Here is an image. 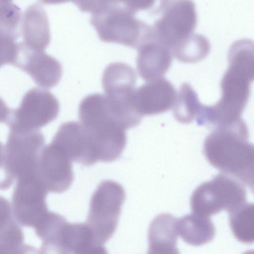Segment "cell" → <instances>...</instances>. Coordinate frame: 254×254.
Instances as JSON below:
<instances>
[{
    "instance_id": "obj_1",
    "label": "cell",
    "mask_w": 254,
    "mask_h": 254,
    "mask_svg": "<svg viewBox=\"0 0 254 254\" xmlns=\"http://www.w3.org/2000/svg\"><path fill=\"white\" fill-rule=\"evenodd\" d=\"M254 43L249 39H241L231 45L228 67L220 83L221 98L212 106L202 105L196 117L198 124L217 127L241 118L254 80Z\"/></svg>"
},
{
    "instance_id": "obj_2",
    "label": "cell",
    "mask_w": 254,
    "mask_h": 254,
    "mask_svg": "<svg viewBox=\"0 0 254 254\" xmlns=\"http://www.w3.org/2000/svg\"><path fill=\"white\" fill-rule=\"evenodd\" d=\"M241 118L217 127L205 138L203 152L208 162L253 190L254 147Z\"/></svg>"
},
{
    "instance_id": "obj_3",
    "label": "cell",
    "mask_w": 254,
    "mask_h": 254,
    "mask_svg": "<svg viewBox=\"0 0 254 254\" xmlns=\"http://www.w3.org/2000/svg\"><path fill=\"white\" fill-rule=\"evenodd\" d=\"M78 117L90 139L97 162L117 160L127 144L126 129L113 116L105 95L91 94L83 98Z\"/></svg>"
},
{
    "instance_id": "obj_4",
    "label": "cell",
    "mask_w": 254,
    "mask_h": 254,
    "mask_svg": "<svg viewBox=\"0 0 254 254\" xmlns=\"http://www.w3.org/2000/svg\"><path fill=\"white\" fill-rule=\"evenodd\" d=\"M102 81L108 107L115 119L126 129L138 126L142 116L134 105L136 82L134 69L123 63L110 64L104 71Z\"/></svg>"
},
{
    "instance_id": "obj_5",
    "label": "cell",
    "mask_w": 254,
    "mask_h": 254,
    "mask_svg": "<svg viewBox=\"0 0 254 254\" xmlns=\"http://www.w3.org/2000/svg\"><path fill=\"white\" fill-rule=\"evenodd\" d=\"M126 198L123 187L112 180H105L93 194L86 224L96 243L104 247L114 235Z\"/></svg>"
},
{
    "instance_id": "obj_6",
    "label": "cell",
    "mask_w": 254,
    "mask_h": 254,
    "mask_svg": "<svg viewBox=\"0 0 254 254\" xmlns=\"http://www.w3.org/2000/svg\"><path fill=\"white\" fill-rule=\"evenodd\" d=\"M246 198L244 185L222 173L200 185L192 194L190 204L192 213L209 217L223 210L229 212L246 202Z\"/></svg>"
},
{
    "instance_id": "obj_7",
    "label": "cell",
    "mask_w": 254,
    "mask_h": 254,
    "mask_svg": "<svg viewBox=\"0 0 254 254\" xmlns=\"http://www.w3.org/2000/svg\"><path fill=\"white\" fill-rule=\"evenodd\" d=\"M60 109L59 102L52 92L33 87L23 95L18 107L10 110L5 124L10 130H38L54 121Z\"/></svg>"
},
{
    "instance_id": "obj_8",
    "label": "cell",
    "mask_w": 254,
    "mask_h": 254,
    "mask_svg": "<svg viewBox=\"0 0 254 254\" xmlns=\"http://www.w3.org/2000/svg\"><path fill=\"white\" fill-rule=\"evenodd\" d=\"M161 17L155 24V33L171 52L193 34L197 23L192 0H161Z\"/></svg>"
},
{
    "instance_id": "obj_9",
    "label": "cell",
    "mask_w": 254,
    "mask_h": 254,
    "mask_svg": "<svg viewBox=\"0 0 254 254\" xmlns=\"http://www.w3.org/2000/svg\"><path fill=\"white\" fill-rule=\"evenodd\" d=\"M45 139L39 130H10L4 146L5 165L8 174L14 179L37 173Z\"/></svg>"
},
{
    "instance_id": "obj_10",
    "label": "cell",
    "mask_w": 254,
    "mask_h": 254,
    "mask_svg": "<svg viewBox=\"0 0 254 254\" xmlns=\"http://www.w3.org/2000/svg\"><path fill=\"white\" fill-rule=\"evenodd\" d=\"M48 191L37 173L17 179L12 194V210L21 225L34 229L49 212Z\"/></svg>"
},
{
    "instance_id": "obj_11",
    "label": "cell",
    "mask_w": 254,
    "mask_h": 254,
    "mask_svg": "<svg viewBox=\"0 0 254 254\" xmlns=\"http://www.w3.org/2000/svg\"><path fill=\"white\" fill-rule=\"evenodd\" d=\"M72 162L53 142L44 146L37 174L48 192L60 193L69 189L74 178Z\"/></svg>"
},
{
    "instance_id": "obj_12",
    "label": "cell",
    "mask_w": 254,
    "mask_h": 254,
    "mask_svg": "<svg viewBox=\"0 0 254 254\" xmlns=\"http://www.w3.org/2000/svg\"><path fill=\"white\" fill-rule=\"evenodd\" d=\"M176 96V91L173 85L162 77L148 81L135 89L134 105L142 116L155 115L172 108Z\"/></svg>"
},
{
    "instance_id": "obj_13",
    "label": "cell",
    "mask_w": 254,
    "mask_h": 254,
    "mask_svg": "<svg viewBox=\"0 0 254 254\" xmlns=\"http://www.w3.org/2000/svg\"><path fill=\"white\" fill-rule=\"evenodd\" d=\"M52 141L72 161L84 166L97 162L89 135L81 123L75 121L63 123Z\"/></svg>"
},
{
    "instance_id": "obj_14",
    "label": "cell",
    "mask_w": 254,
    "mask_h": 254,
    "mask_svg": "<svg viewBox=\"0 0 254 254\" xmlns=\"http://www.w3.org/2000/svg\"><path fill=\"white\" fill-rule=\"evenodd\" d=\"M14 66L30 75L38 85L45 88L57 85L63 72L62 66L56 59L42 51L27 49L19 52Z\"/></svg>"
},
{
    "instance_id": "obj_15",
    "label": "cell",
    "mask_w": 254,
    "mask_h": 254,
    "mask_svg": "<svg viewBox=\"0 0 254 254\" xmlns=\"http://www.w3.org/2000/svg\"><path fill=\"white\" fill-rule=\"evenodd\" d=\"M172 61L170 49L155 32L140 49L136 68L139 76L148 81L163 77L169 69Z\"/></svg>"
},
{
    "instance_id": "obj_16",
    "label": "cell",
    "mask_w": 254,
    "mask_h": 254,
    "mask_svg": "<svg viewBox=\"0 0 254 254\" xmlns=\"http://www.w3.org/2000/svg\"><path fill=\"white\" fill-rule=\"evenodd\" d=\"M177 219L169 213L157 216L151 222L148 232V253L176 254L178 236Z\"/></svg>"
},
{
    "instance_id": "obj_17",
    "label": "cell",
    "mask_w": 254,
    "mask_h": 254,
    "mask_svg": "<svg viewBox=\"0 0 254 254\" xmlns=\"http://www.w3.org/2000/svg\"><path fill=\"white\" fill-rule=\"evenodd\" d=\"M35 250L25 244L22 230L13 217L11 206L0 196V254H26Z\"/></svg>"
},
{
    "instance_id": "obj_18",
    "label": "cell",
    "mask_w": 254,
    "mask_h": 254,
    "mask_svg": "<svg viewBox=\"0 0 254 254\" xmlns=\"http://www.w3.org/2000/svg\"><path fill=\"white\" fill-rule=\"evenodd\" d=\"M178 233L186 243L198 246L210 242L215 234V228L209 217L192 213L178 220Z\"/></svg>"
},
{
    "instance_id": "obj_19",
    "label": "cell",
    "mask_w": 254,
    "mask_h": 254,
    "mask_svg": "<svg viewBox=\"0 0 254 254\" xmlns=\"http://www.w3.org/2000/svg\"><path fill=\"white\" fill-rule=\"evenodd\" d=\"M229 223L235 238L244 243L254 240V206L246 201L229 212Z\"/></svg>"
},
{
    "instance_id": "obj_20",
    "label": "cell",
    "mask_w": 254,
    "mask_h": 254,
    "mask_svg": "<svg viewBox=\"0 0 254 254\" xmlns=\"http://www.w3.org/2000/svg\"><path fill=\"white\" fill-rule=\"evenodd\" d=\"M202 105L191 86L187 83H183L177 94L173 107L174 117L179 123L190 124L196 118Z\"/></svg>"
},
{
    "instance_id": "obj_21",
    "label": "cell",
    "mask_w": 254,
    "mask_h": 254,
    "mask_svg": "<svg viewBox=\"0 0 254 254\" xmlns=\"http://www.w3.org/2000/svg\"><path fill=\"white\" fill-rule=\"evenodd\" d=\"M210 45L203 36L193 34L171 51L172 55L179 61L192 64L204 59L209 54Z\"/></svg>"
},
{
    "instance_id": "obj_22",
    "label": "cell",
    "mask_w": 254,
    "mask_h": 254,
    "mask_svg": "<svg viewBox=\"0 0 254 254\" xmlns=\"http://www.w3.org/2000/svg\"><path fill=\"white\" fill-rule=\"evenodd\" d=\"M6 177L4 146L0 141V183L3 182Z\"/></svg>"
},
{
    "instance_id": "obj_23",
    "label": "cell",
    "mask_w": 254,
    "mask_h": 254,
    "mask_svg": "<svg viewBox=\"0 0 254 254\" xmlns=\"http://www.w3.org/2000/svg\"><path fill=\"white\" fill-rule=\"evenodd\" d=\"M10 110L2 99L0 97V123H6Z\"/></svg>"
}]
</instances>
